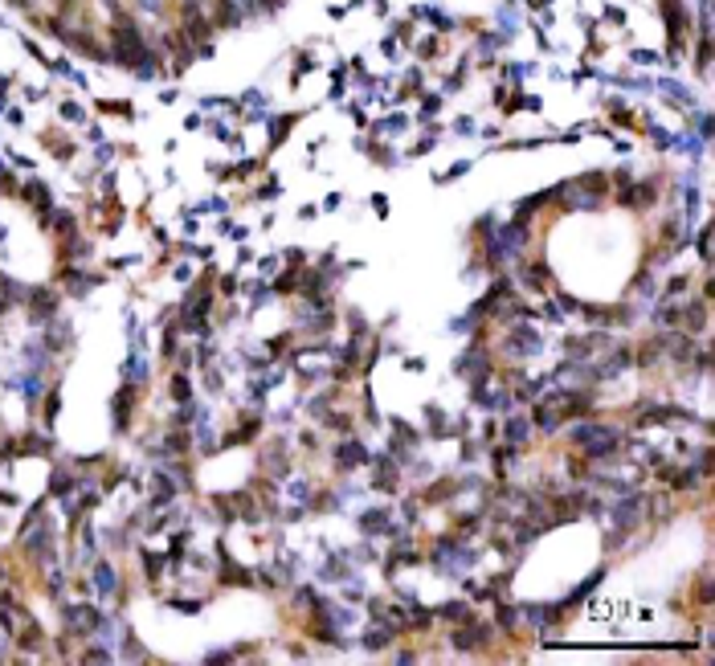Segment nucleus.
<instances>
[{
  "label": "nucleus",
  "instance_id": "obj_8",
  "mask_svg": "<svg viewBox=\"0 0 715 666\" xmlns=\"http://www.w3.org/2000/svg\"><path fill=\"white\" fill-rule=\"evenodd\" d=\"M618 205L642 213V209H650V205H658V184H654V180H638V184L629 180V184L618 192Z\"/></svg>",
  "mask_w": 715,
  "mask_h": 666
},
{
  "label": "nucleus",
  "instance_id": "obj_26",
  "mask_svg": "<svg viewBox=\"0 0 715 666\" xmlns=\"http://www.w3.org/2000/svg\"><path fill=\"white\" fill-rule=\"evenodd\" d=\"M123 381H131V384L147 381V364H143L139 352H131V356H127V364H123Z\"/></svg>",
  "mask_w": 715,
  "mask_h": 666
},
{
  "label": "nucleus",
  "instance_id": "obj_51",
  "mask_svg": "<svg viewBox=\"0 0 715 666\" xmlns=\"http://www.w3.org/2000/svg\"><path fill=\"white\" fill-rule=\"evenodd\" d=\"M299 446H303V450H315V446H319V437H315V433H299Z\"/></svg>",
  "mask_w": 715,
  "mask_h": 666
},
{
  "label": "nucleus",
  "instance_id": "obj_55",
  "mask_svg": "<svg viewBox=\"0 0 715 666\" xmlns=\"http://www.w3.org/2000/svg\"><path fill=\"white\" fill-rule=\"evenodd\" d=\"M258 168H262V164H258V160H245V164L238 168V176H254V172H258Z\"/></svg>",
  "mask_w": 715,
  "mask_h": 666
},
{
  "label": "nucleus",
  "instance_id": "obj_15",
  "mask_svg": "<svg viewBox=\"0 0 715 666\" xmlns=\"http://www.w3.org/2000/svg\"><path fill=\"white\" fill-rule=\"evenodd\" d=\"M41 339H46V348L53 352V356H62V352H66V348L74 344V327H70V319H66V323H57V315H53V319H49V332L41 335Z\"/></svg>",
  "mask_w": 715,
  "mask_h": 666
},
{
  "label": "nucleus",
  "instance_id": "obj_16",
  "mask_svg": "<svg viewBox=\"0 0 715 666\" xmlns=\"http://www.w3.org/2000/svg\"><path fill=\"white\" fill-rule=\"evenodd\" d=\"M450 495H458V478H437V482H429L417 491V503H425V507H437V503H446Z\"/></svg>",
  "mask_w": 715,
  "mask_h": 666
},
{
  "label": "nucleus",
  "instance_id": "obj_36",
  "mask_svg": "<svg viewBox=\"0 0 715 666\" xmlns=\"http://www.w3.org/2000/svg\"><path fill=\"white\" fill-rule=\"evenodd\" d=\"M233 658H238V654H233V646H229V650H209V654H205V662H209V666L233 662Z\"/></svg>",
  "mask_w": 715,
  "mask_h": 666
},
{
  "label": "nucleus",
  "instance_id": "obj_29",
  "mask_svg": "<svg viewBox=\"0 0 715 666\" xmlns=\"http://www.w3.org/2000/svg\"><path fill=\"white\" fill-rule=\"evenodd\" d=\"M160 352H164V360H176V352H180V327H164V335H160Z\"/></svg>",
  "mask_w": 715,
  "mask_h": 666
},
{
  "label": "nucleus",
  "instance_id": "obj_4",
  "mask_svg": "<svg viewBox=\"0 0 715 666\" xmlns=\"http://www.w3.org/2000/svg\"><path fill=\"white\" fill-rule=\"evenodd\" d=\"M25 307H29V319H33L37 327H46L49 319L62 311V290H53V286H33V290L25 294Z\"/></svg>",
  "mask_w": 715,
  "mask_h": 666
},
{
  "label": "nucleus",
  "instance_id": "obj_50",
  "mask_svg": "<svg viewBox=\"0 0 715 666\" xmlns=\"http://www.w3.org/2000/svg\"><path fill=\"white\" fill-rule=\"evenodd\" d=\"M311 66H315V57H311V53H303V57H299V70H294V82H299V78H303Z\"/></svg>",
  "mask_w": 715,
  "mask_h": 666
},
{
  "label": "nucleus",
  "instance_id": "obj_28",
  "mask_svg": "<svg viewBox=\"0 0 715 666\" xmlns=\"http://www.w3.org/2000/svg\"><path fill=\"white\" fill-rule=\"evenodd\" d=\"M286 499H290V503H307L311 499V482H307V478H286Z\"/></svg>",
  "mask_w": 715,
  "mask_h": 666
},
{
  "label": "nucleus",
  "instance_id": "obj_49",
  "mask_svg": "<svg viewBox=\"0 0 715 666\" xmlns=\"http://www.w3.org/2000/svg\"><path fill=\"white\" fill-rule=\"evenodd\" d=\"M699 601H703V605H711V580H707V576H703V580H699Z\"/></svg>",
  "mask_w": 715,
  "mask_h": 666
},
{
  "label": "nucleus",
  "instance_id": "obj_53",
  "mask_svg": "<svg viewBox=\"0 0 715 666\" xmlns=\"http://www.w3.org/2000/svg\"><path fill=\"white\" fill-rule=\"evenodd\" d=\"M372 209H376V217H384V213H388V196L376 192V196H372Z\"/></svg>",
  "mask_w": 715,
  "mask_h": 666
},
{
  "label": "nucleus",
  "instance_id": "obj_7",
  "mask_svg": "<svg viewBox=\"0 0 715 666\" xmlns=\"http://www.w3.org/2000/svg\"><path fill=\"white\" fill-rule=\"evenodd\" d=\"M180 499V482H176V475L172 470H151V499H147V507L151 511H160V507H172V503Z\"/></svg>",
  "mask_w": 715,
  "mask_h": 666
},
{
  "label": "nucleus",
  "instance_id": "obj_34",
  "mask_svg": "<svg viewBox=\"0 0 715 666\" xmlns=\"http://www.w3.org/2000/svg\"><path fill=\"white\" fill-rule=\"evenodd\" d=\"M442 111V95H421V119H433Z\"/></svg>",
  "mask_w": 715,
  "mask_h": 666
},
{
  "label": "nucleus",
  "instance_id": "obj_44",
  "mask_svg": "<svg viewBox=\"0 0 715 666\" xmlns=\"http://www.w3.org/2000/svg\"><path fill=\"white\" fill-rule=\"evenodd\" d=\"M454 135H475V119H454Z\"/></svg>",
  "mask_w": 715,
  "mask_h": 666
},
{
  "label": "nucleus",
  "instance_id": "obj_32",
  "mask_svg": "<svg viewBox=\"0 0 715 666\" xmlns=\"http://www.w3.org/2000/svg\"><path fill=\"white\" fill-rule=\"evenodd\" d=\"M699 258H703V266H711V225L699 229Z\"/></svg>",
  "mask_w": 715,
  "mask_h": 666
},
{
  "label": "nucleus",
  "instance_id": "obj_18",
  "mask_svg": "<svg viewBox=\"0 0 715 666\" xmlns=\"http://www.w3.org/2000/svg\"><path fill=\"white\" fill-rule=\"evenodd\" d=\"M13 646H17L21 654H29V650L37 654V650L46 646V634H41V625H37V621H25L21 634H13Z\"/></svg>",
  "mask_w": 715,
  "mask_h": 666
},
{
  "label": "nucleus",
  "instance_id": "obj_31",
  "mask_svg": "<svg viewBox=\"0 0 715 666\" xmlns=\"http://www.w3.org/2000/svg\"><path fill=\"white\" fill-rule=\"evenodd\" d=\"M683 290H691V274H674L662 290V299H674V294H683Z\"/></svg>",
  "mask_w": 715,
  "mask_h": 666
},
{
  "label": "nucleus",
  "instance_id": "obj_33",
  "mask_svg": "<svg viewBox=\"0 0 715 666\" xmlns=\"http://www.w3.org/2000/svg\"><path fill=\"white\" fill-rule=\"evenodd\" d=\"M417 53H421V57H425V62H433V57H437V53H442V41H437V37H433V33H429L425 41H417Z\"/></svg>",
  "mask_w": 715,
  "mask_h": 666
},
{
  "label": "nucleus",
  "instance_id": "obj_46",
  "mask_svg": "<svg viewBox=\"0 0 715 666\" xmlns=\"http://www.w3.org/2000/svg\"><path fill=\"white\" fill-rule=\"evenodd\" d=\"M274 270H278V258H262V262H258V274H262V278H274Z\"/></svg>",
  "mask_w": 715,
  "mask_h": 666
},
{
  "label": "nucleus",
  "instance_id": "obj_5",
  "mask_svg": "<svg viewBox=\"0 0 715 666\" xmlns=\"http://www.w3.org/2000/svg\"><path fill=\"white\" fill-rule=\"evenodd\" d=\"M135 409H139V384L123 381V388L115 393V401H111V421H115V433H131V417H135Z\"/></svg>",
  "mask_w": 715,
  "mask_h": 666
},
{
  "label": "nucleus",
  "instance_id": "obj_3",
  "mask_svg": "<svg viewBox=\"0 0 715 666\" xmlns=\"http://www.w3.org/2000/svg\"><path fill=\"white\" fill-rule=\"evenodd\" d=\"M540 352H544V335L536 332V327L515 323L511 332L503 335V356L507 360H527V356H540Z\"/></svg>",
  "mask_w": 715,
  "mask_h": 666
},
{
  "label": "nucleus",
  "instance_id": "obj_13",
  "mask_svg": "<svg viewBox=\"0 0 715 666\" xmlns=\"http://www.w3.org/2000/svg\"><path fill=\"white\" fill-rule=\"evenodd\" d=\"M388 524H393V511H388V507H372V511H360L356 515L360 536H384Z\"/></svg>",
  "mask_w": 715,
  "mask_h": 666
},
{
  "label": "nucleus",
  "instance_id": "obj_54",
  "mask_svg": "<svg viewBox=\"0 0 715 666\" xmlns=\"http://www.w3.org/2000/svg\"><path fill=\"white\" fill-rule=\"evenodd\" d=\"M405 368H409V372H425V360H421V356H409Z\"/></svg>",
  "mask_w": 715,
  "mask_h": 666
},
{
  "label": "nucleus",
  "instance_id": "obj_37",
  "mask_svg": "<svg viewBox=\"0 0 715 666\" xmlns=\"http://www.w3.org/2000/svg\"><path fill=\"white\" fill-rule=\"evenodd\" d=\"M629 57H634V62H638V66H658V62H662V57H658V53H654V49H634V53H629Z\"/></svg>",
  "mask_w": 715,
  "mask_h": 666
},
{
  "label": "nucleus",
  "instance_id": "obj_42",
  "mask_svg": "<svg viewBox=\"0 0 715 666\" xmlns=\"http://www.w3.org/2000/svg\"><path fill=\"white\" fill-rule=\"evenodd\" d=\"M343 601H348V605H360V601H364V585H343Z\"/></svg>",
  "mask_w": 715,
  "mask_h": 666
},
{
  "label": "nucleus",
  "instance_id": "obj_57",
  "mask_svg": "<svg viewBox=\"0 0 715 666\" xmlns=\"http://www.w3.org/2000/svg\"><path fill=\"white\" fill-rule=\"evenodd\" d=\"M605 17H609L613 25H621V21H625V13H621V8H605Z\"/></svg>",
  "mask_w": 715,
  "mask_h": 666
},
{
  "label": "nucleus",
  "instance_id": "obj_45",
  "mask_svg": "<svg viewBox=\"0 0 715 666\" xmlns=\"http://www.w3.org/2000/svg\"><path fill=\"white\" fill-rule=\"evenodd\" d=\"M0 192H17V180H13V172L0 164Z\"/></svg>",
  "mask_w": 715,
  "mask_h": 666
},
{
  "label": "nucleus",
  "instance_id": "obj_27",
  "mask_svg": "<svg viewBox=\"0 0 715 666\" xmlns=\"http://www.w3.org/2000/svg\"><path fill=\"white\" fill-rule=\"evenodd\" d=\"M41 413H46V426H53V421H57V413H62V384H53V388L46 393Z\"/></svg>",
  "mask_w": 715,
  "mask_h": 666
},
{
  "label": "nucleus",
  "instance_id": "obj_19",
  "mask_svg": "<svg viewBox=\"0 0 715 666\" xmlns=\"http://www.w3.org/2000/svg\"><path fill=\"white\" fill-rule=\"evenodd\" d=\"M17 442H21V458H29V454L46 458V454L53 450V437H49V433H25V437H17Z\"/></svg>",
  "mask_w": 715,
  "mask_h": 666
},
{
  "label": "nucleus",
  "instance_id": "obj_35",
  "mask_svg": "<svg viewBox=\"0 0 715 666\" xmlns=\"http://www.w3.org/2000/svg\"><path fill=\"white\" fill-rule=\"evenodd\" d=\"M290 127H294V115H282V119H274V127H270L274 135H270V140H274V143H282V140H286V131H290Z\"/></svg>",
  "mask_w": 715,
  "mask_h": 666
},
{
  "label": "nucleus",
  "instance_id": "obj_10",
  "mask_svg": "<svg viewBox=\"0 0 715 666\" xmlns=\"http://www.w3.org/2000/svg\"><path fill=\"white\" fill-rule=\"evenodd\" d=\"M527 417H531V429H540V433H548V437H556V433H560V426H564V413H560L556 405H544V401L536 405Z\"/></svg>",
  "mask_w": 715,
  "mask_h": 666
},
{
  "label": "nucleus",
  "instance_id": "obj_2",
  "mask_svg": "<svg viewBox=\"0 0 715 666\" xmlns=\"http://www.w3.org/2000/svg\"><path fill=\"white\" fill-rule=\"evenodd\" d=\"M491 642H495V621L470 618V621H462V625L450 630V646L458 654H486Z\"/></svg>",
  "mask_w": 715,
  "mask_h": 666
},
{
  "label": "nucleus",
  "instance_id": "obj_43",
  "mask_svg": "<svg viewBox=\"0 0 715 666\" xmlns=\"http://www.w3.org/2000/svg\"><path fill=\"white\" fill-rule=\"evenodd\" d=\"M466 172H470V160H458V164H450V172L437 176V180H454V176H466Z\"/></svg>",
  "mask_w": 715,
  "mask_h": 666
},
{
  "label": "nucleus",
  "instance_id": "obj_21",
  "mask_svg": "<svg viewBox=\"0 0 715 666\" xmlns=\"http://www.w3.org/2000/svg\"><path fill=\"white\" fill-rule=\"evenodd\" d=\"M168 393H172V401H176V405H189V401H196V388H192V381L184 376V372H176V376L168 381Z\"/></svg>",
  "mask_w": 715,
  "mask_h": 666
},
{
  "label": "nucleus",
  "instance_id": "obj_22",
  "mask_svg": "<svg viewBox=\"0 0 715 666\" xmlns=\"http://www.w3.org/2000/svg\"><path fill=\"white\" fill-rule=\"evenodd\" d=\"M597 433H605V426H601V421H589V417H585V421H576V426H572V446L580 450L585 442H593Z\"/></svg>",
  "mask_w": 715,
  "mask_h": 666
},
{
  "label": "nucleus",
  "instance_id": "obj_23",
  "mask_svg": "<svg viewBox=\"0 0 715 666\" xmlns=\"http://www.w3.org/2000/svg\"><path fill=\"white\" fill-rule=\"evenodd\" d=\"M515 621H519V605H507V601H495V625L515 634Z\"/></svg>",
  "mask_w": 715,
  "mask_h": 666
},
{
  "label": "nucleus",
  "instance_id": "obj_24",
  "mask_svg": "<svg viewBox=\"0 0 715 666\" xmlns=\"http://www.w3.org/2000/svg\"><path fill=\"white\" fill-rule=\"evenodd\" d=\"M139 560H143V576H147V580H160V576H164L168 556H156V552H147V548H143Z\"/></svg>",
  "mask_w": 715,
  "mask_h": 666
},
{
  "label": "nucleus",
  "instance_id": "obj_12",
  "mask_svg": "<svg viewBox=\"0 0 715 666\" xmlns=\"http://www.w3.org/2000/svg\"><path fill=\"white\" fill-rule=\"evenodd\" d=\"M78 482H82V478H74L70 470L57 462V466H53V475H49V499H57V503L74 499V495H78Z\"/></svg>",
  "mask_w": 715,
  "mask_h": 666
},
{
  "label": "nucleus",
  "instance_id": "obj_52",
  "mask_svg": "<svg viewBox=\"0 0 715 666\" xmlns=\"http://www.w3.org/2000/svg\"><path fill=\"white\" fill-rule=\"evenodd\" d=\"M393 662H401V666L417 662V650H397V658H393Z\"/></svg>",
  "mask_w": 715,
  "mask_h": 666
},
{
  "label": "nucleus",
  "instance_id": "obj_17",
  "mask_svg": "<svg viewBox=\"0 0 715 666\" xmlns=\"http://www.w3.org/2000/svg\"><path fill=\"white\" fill-rule=\"evenodd\" d=\"M605 564H601V569L593 572V576H589V580H580V585H576V589H572L568 597H564V601H560V609H576V605H580V601H585V597H593L597 593V585H601V580H605Z\"/></svg>",
  "mask_w": 715,
  "mask_h": 666
},
{
  "label": "nucleus",
  "instance_id": "obj_14",
  "mask_svg": "<svg viewBox=\"0 0 715 666\" xmlns=\"http://www.w3.org/2000/svg\"><path fill=\"white\" fill-rule=\"evenodd\" d=\"M21 196H25V205H29V209H37V221L53 213V196H49V189L41 184V180H29V184L21 189Z\"/></svg>",
  "mask_w": 715,
  "mask_h": 666
},
{
  "label": "nucleus",
  "instance_id": "obj_48",
  "mask_svg": "<svg viewBox=\"0 0 715 666\" xmlns=\"http://www.w3.org/2000/svg\"><path fill=\"white\" fill-rule=\"evenodd\" d=\"M433 143H437L433 135H425V140H417V143H413V156H425V151H433Z\"/></svg>",
  "mask_w": 715,
  "mask_h": 666
},
{
  "label": "nucleus",
  "instance_id": "obj_30",
  "mask_svg": "<svg viewBox=\"0 0 715 666\" xmlns=\"http://www.w3.org/2000/svg\"><path fill=\"white\" fill-rule=\"evenodd\" d=\"M168 609H176V613H189V618H196V613L205 609V601H192V597H168Z\"/></svg>",
  "mask_w": 715,
  "mask_h": 666
},
{
  "label": "nucleus",
  "instance_id": "obj_6",
  "mask_svg": "<svg viewBox=\"0 0 715 666\" xmlns=\"http://www.w3.org/2000/svg\"><path fill=\"white\" fill-rule=\"evenodd\" d=\"M368 458H372V454H368V446L360 442L356 433H348V437L332 450V462H335L339 475H352V470H360V466H368Z\"/></svg>",
  "mask_w": 715,
  "mask_h": 666
},
{
  "label": "nucleus",
  "instance_id": "obj_9",
  "mask_svg": "<svg viewBox=\"0 0 715 666\" xmlns=\"http://www.w3.org/2000/svg\"><path fill=\"white\" fill-rule=\"evenodd\" d=\"M90 585H95L98 601L115 597V593H119V572H115V564H111V560H102V556H95V564H90Z\"/></svg>",
  "mask_w": 715,
  "mask_h": 666
},
{
  "label": "nucleus",
  "instance_id": "obj_38",
  "mask_svg": "<svg viewBox=\"0 0 715 666\" xmlns=\"http://www.w3.org/2000/svg\"><path fill=\"white\" fill-rule=\"evenodd\" d=\"M62 119H66V123H82V119H86V111H82V107H74V102H62Z\"/></svg>",
  "mask_w": 715,
  "mask_h": 666
},
{
  "label": "nucleus",
  "instance_id": "obj_25",
  "mask_svg": "<svg viewBox=\"0 0 715 666\" xmlns=\"http://www.w3.org/2000/svg\"><path fill=\"white\" fill-rule=\"evenodd\" d=\"M74 662H90V666L102 662V666H107V662H115V654H111V646L98 642V646H82V654H78Z\"/></svg>",
  "mask_w": 715,
  "mask_h": 666
},
{
  "label": "nucleus",
  "instance_id": "obj_11",
  "mask_svg": "<svg viewBox=\"0 0 715 666\" xmlns=\"http://www.w3.org/2000/svg\"><path fill=\"white\" fill-rule=\"evenodd\" d=\"M499 437H507L511 446H524L527 450V442H531V417H527V413H511L499 426Z\"/></svg>",
  "mask_w": 715,
  "mask_h": 666
},
{
  "label": "nucleus",
  "instance_id": "obj_20",
  "mask_svg": "<svg viewBox=\"0 0 715 666\" xmlns=\"http://www.w3.org/2000/svg\"><path fill=\"white\" fill-rule=\"evenodd\" d=\"M433 618L454 621V625H458V621H470L475 613H470V605H466V601H446V605H437V609H433Z\"/></svg>",
  "mask_w": 715,
  "mask_h": 666
},
{
  "label": "nucleus",
  "instance_id": "obj_39",
  "mask_svg": "<svg viewBox=\"0 0 715 666\" xmlns=\"http://www.w3.org/2000/svg\"><path fill=\"white\" fill-rule=\"evenodd\" d=\"M482 442H486V446H491V442H499V417L482 421Z\"/></svg>",
  "mask_w": 715,
  "mask_h": 666
},
{
  "label": "nucleus",
  "instance_id": "obj_40",
  "mask_svg": "<svg viewBox=\"0 0 715 666\" xmlns=\"http://www.w3.org/2000/svg\"><path fill=\"white\" fill-rule=\"evenodd\" d=\"M217 290L233 299V294H238V278H233V274H221V278H217Z\"/></svg>",
  "mask_w": 715,
  "mask_h": 666
},
{
  "label": "nucleus",
  "instance_id": "obj_1",
  "mask_svg": "<svg viewBox=\"0 0 715 666\" xmlns=\"http://www.w3.org/2000/svg\"><path fill=\"white\" fill-rule=\"evenodd\" d=\"M111 62H119V66H139L143 57L151 53V46H147V37H143V29H139V21L131 17V13H115V25H111Z\"/></svg>",
  "mask_w": 715,
  "mask_h": 666
},
{
  "label": "nucleus",
  "instance_id": "obj_47",
  "mask_svg": "<svg viewBox=\"0 0 715 666\" xmlns=\"http://www.w3.org/2000/svg\"><path fill=\"white\" fill-rule=\"evenodd\" d=\"M172 278H176V283H189V278H192V266H189V262H176Z\"/></svg>",
  "mask_w": 715,
  "mask_h": 666
},
{
  "label": "nucleus",
  "instance_id": "obj_41",
  "mask_svg": "<svg viewBox=\"0 0 715 666\" xmlns=\"http://www.w3.org/2000/svg\"><path fill=\"white\" fill-rule=\"evenodd\" d=\"M98 111H111V115H127V119H131V107H123L119 98H111V102H98Z\"/></svg>",
  "mask_w": 715,
  "mask_h": 666
},
{
  "label": "nucleus",
  "instance_id": "obj_56",
  "mask_svg": "<svg viewBox=\"0 0 715 666\" xmlns=\"http://www.w3.org/2000/svg\"><path fill=\"white\" fill-rule=\"evenodd\" d=\"M339 201H343V196H339V192H332V196L323 201V209H327V213H335V209H339Z\"/></svg>",
  "mask_w": 715,
  "mask_h": 666
}]
</instances>
